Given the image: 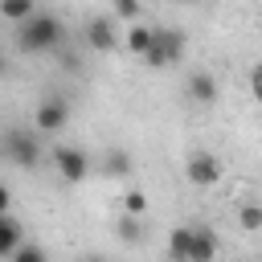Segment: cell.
<instances>
[{
  "instance_id": "cell-1",
  "label": "cell",
  "mask_w": 262,
  "mask_h": 262,
  "mask_svg": "<svg viewBox=\"0 0 262 262\" xmlns=\"http://www.w3.org/2000/svg\"><path fill=\"white\" fill-rule=\"evenodd\" d=\"M16 45H20L25 53H45V49H57V45H61V20H57L53 12H33L29 20H20Z\"/></svg>"
},
{
  "instance_id": "cell-2",
  "label": "cell",
  "mask_w": 262,
  "mask_h": 262,
  "mask_svg": "<svg viewBox=\"0 0 262 262\" xmlns=\"http://www.w3.org/2000/svg\"><path fill=\"white\" fill-rule=\"evenodd\" d=\"M0 151H4L8 164H16V168H37V164H41L37 131H25V127H8V131L0 135Z\"/></svg>"
},
{
  "instance_id": "cell-3",
  "label": "cell",
  "mask_w": 262,
  "mask_h": 262,
  "mask_svg": "<svg viewBox=\"0 0 262 262\" xmlns=\"http://www.w3.org/2000/svg\"><path fill=\"white\" fill-rule=\"evenodd\" d=\"M184 57V33L180 29H151V45L143 53V61L151 70H164V66H176Z\"/></svg>"
},
{
  "instance_id": "cell-4",
  "label": "cell",
  "mask_w": 262,
  "mask_h": 262,
  "mask_svg": "<svg viewBox=\"0 0 262 262\" xmlns=\"http://www.w3.org/2000/svg\"><path fill=\"white\" fill-rule=\"evenodd\" d=\"M66 123H70V106H66V98H41L37 102V111H33V131H66Z\"/></svg>"
},
{
  "instance_id": "cell-5",
  "label": "cell",
  "mask_w": 262,
  "mask_h": 262,
  "mask_svg": "<svg viewBox=\"0 0 262 262\" xmlns=\"http://www.w3.org/2000/svg\"><path fill=\"white\" fill-rule=\"evenodd\" d=\"M53 164H57V176L61 180H70V184H78V180H86L90 176V156L82 151V147H57L53 151Z\"/></svg>"
},
{
  "instance_id": "cell-6",
  "label": "cell",
  "mask_w": 262,
  "mask_h": 262,
  "mask_svg": "<svg viewBox=\"0 0 262 262\" xmlns=\"http://www.w3.org/2000/svg\"><path fill=\"white\" fill-rule=\"evenodd\" d=\"M184 176H188L196 188H213V184L221 180V164H217V156H209V151H192L188 164H184Z\"/></svg>"
},
{
  "instance_id": "cell-7",
  "label": "cell",
  "mask_w": 262,
  "mask_h": 262,
  "mask_svg": "<svg viewBox=\"0 0 262 262\" xmlns=\"http://www.w3.org/2000/svg\"><path fill=\"white\" fill-rule=\"evenodd\" d=\"M86 45H90V49H98V53L115 49V45H119V29H115V16H94V20L86 25Z\"/></svg>"
},
{
  "instance_id": "cell-8",
  "label": "cell",
  "mask_w": 262,
  "mask_h": 262,
  "mask_svg": "<svg viewBox=\"0 0 262 262\" xmlns=\"http://www.w3.org/2000/svg\"><path fill=\"white\" fill-rule=\"evenodd\" d=\"M213 258H217V237H213V229L192 225V233H188V262H213Z\"/></svg>"
},
{
  "instance_id": "cell-9",
  "label": "cell",
  "mask_w": 262,
  "mask_h": 262,
  "mask_svg": "<svg viewBox=\"0 0 262 262\" xmlns=\"http://www.w3.org/2000/svg\"><path fill=\"white\" fill-rule=\"evenodd\" d=\"M188 98H192V102H201V106L217 102V78H213V74H205V70L188 74Z\"/></svg>"
},
{
  "instance_id": "cell-10",
  "label": "cell",
  "mask_w": 262,
  "mask_h": 262,
  "mask_svg": "<svg viewBox=\"0 0 262 262\" xmlns=\"http://www.w3.org/2000/svg\"><path fill=\"white\" fill-rule=\"evenodd\" d=\"M98 172H102V176H111V180L131 176V151H127V147H111V151L98 160Z\"/></svg>"
},
{
  "instance_id": "cell-11",
  "label": "cell",
  "mask_w": 262,
  "mask_h": 262,
  "mask_svg": "<svg viewBox=\"0 0 262 262\" xmlns=\"http://www.w3.org/2000/svg\"><path fill=\"white\" fill-rule=\"evenodd\" d=\"M16 246H20V221L8 217V213H0V258L8 262Z\"/></svg>"
},
{
  "instance_id": "cell-12",
  "label": "cell",
  "mask_w": 262,
  "mask_h": 262,
  "mask_svg": "<svg viewBox=\"0 0 262 262\" xmlns=\"http://www.w3.org/2000/svg\"><path fill=\"white\" fill-rule=\"evenodd\" d=\"M188 233L192 225H176L168 233V262H188Z\"/></svg>"
},
{
  "instance_id": "cell-13",
  "label": "cell",
  "mask_w": 262,
  "mask_h": 262,
  "mask_svg": "<svg viewBox=\"0 0 262 262\" xmlns=\"http://www.w3.org/2000/svg\"><path fill=\"white\" fill-rule=\"evenodd\" d=\"M33 12H37V0H0V16H4V20H12V25L29 20Z\"/></svg>"
},
{
  "instance_id": "cell-14",
  "label": "cell",
  "mask_w": 262,
  "mask_h": 262,
  "mask_svg": "<svg viewBox=\"0 0 262 262\" xmlns=\"http://www.w3.org/2000/svg\"><path fill=\"white\" fill-rule=\"evenodd\" d=\"M123 45H127L131 53H139V57H143V53H147V45H151V29H147V25H131V29H127V37H123Z\"/></svg>"
},
{
  "instance_id": "cell-15",
  "label": "cell",
  "mask_w": 262,
  "mask_h": 262,
  "mask_svg": "<svg viewBox=\"0 0 262 262\" xmlns=\"http://www.w3.org/2000/svg\"><path fill=\"white\" fill-rule=\"evenodd\" d=\"M115 229H119V237H123V242H139V237H143V225H139V217H131V213H127Z\"/></svg>"
},
{
  "instance_id": "cell-16",
  "label": "cell",
  "mask_w": 262,
  "mask_h": 262,
  "mask_svg": "<svg viewBox=\"0 0 262 262\" xmlns=\"http://www.w3.org/2000/svg\"><path fill=\"white\" fill-rule=\"evenodd\" d=\"M8 262H49V258H45V250H41V246H25V242H20V246L12 250V258H8Z\"/></svg>"
},
{
  "instance_id": "cell-17",
  "label": "cell",
  "mask_w": 262,
  "mask_h": 262,
  "mask_svg": "<svg viewBox=\"0 0 262 262\" xmlns=\"http://www.w3.org/2000/svg\"><path fill=\"white\" fill-rule=\"evenodd\" d=\"M242 229H246V233H258V229H262V209H258V205H246V209H242Z\"/></svg>"
},
{
  "instance_id": "cell-18",
  "label": "cell",
  "mask_w": 262,
  "mask_h": 262,
  "mask_svg": "<svg viewBox=\"0 0 262 262\" xmlns=\"http://www.w3.org/2000/svg\"><path fill=\"white\" fill-rule=\"evenodd\" d=\"M123 209H127L131 217H135V213H143V209H147V192H139V188H131V192L123 196Z\"/></svg>"
},
{
  "instance_id": "cell-19",
  "label": "cell",
  "mask_w": 262,
  "mask_h": 262,
  "mask_svg": "<svg viewBox=\"0 0 262 262\" xmlns=\"http://www.w3.org/2000/svg\"><path fill=\"white\" fill-rule=\"evenodd\" d=\"M115 16L135 25V16H139V0H115Z\"/></svg>"
},
{
  "instance_id": "cell-20",
  "label": "cell",
  "mask_w": 262,
  "mask_h": 262,
  "mask_svg": "<svg viewBox=\"0 0 262 262\" xmlns=\"http://www.w3.org/2000/svg\"><path fill=\"white\" fill-rule=\"evenodd\" d=\"M8 205H12V192L0 184V213H8Z\"/></svg>"
},
{
  "instance_id": "cell-21",
  "label": "cell",
  "mask_w": 262,
  "mask_h": 262,
  "mask_svg": "<svg viewBox=\"0 0 262 262\" xmlns=\"http://www.w3.org/2000/svg\"><path fill=\"white\" fill-rule=\"evenodd\" d=\"M82 262H102V258H82Z\"/></svg>"
},
{
  "instance_id": "cell-22",
  "label": "cell",
  "mask_w": 262,
  "mask_h": 262,
  "mask_svg": "<svg viewBox=\"0 0 262 262\" xmlns=\"http://www.w3.org/2000/svg\"><path fill=\"white\" fill-rule=\"evenodd\" d=\"M0 74H4V57H0Z\"/></svg>"
},
{
  "instance_id": "cell-23",
  "label": "cell",
  "mask_w": 262,
  "mask_h": 262,
  "mask_svg": "<svg viewBox=\"0 0 262 262\" xmlns=\"http://www.w3.org/2000/svg\"><path fill=\"white\" fill-rule=\"evenodd\" d=\"M180 4H184V0H180Z\"/></svg>"
}]
</instances>
